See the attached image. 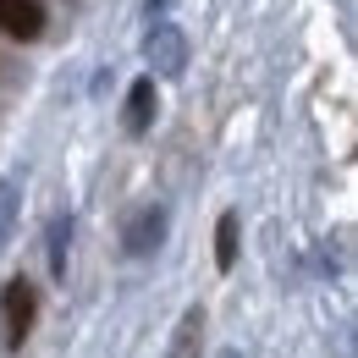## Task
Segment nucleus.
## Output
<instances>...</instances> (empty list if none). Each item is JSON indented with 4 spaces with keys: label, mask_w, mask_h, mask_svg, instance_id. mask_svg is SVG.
<instances>
[{
    "label": "nucleus",
    "mask_w": 358,
    "mask_h": 358,
    "mask_svg": "<svg viewBox=\"0 0 358 358\" xmlns=\"http://www.w3.org/2000/svg\"><path fill=\"white\" fill-rule=\"evenodd\" d=\"M34 320H39V287L28 275H6V287H0V348L22 353Z\"/></svg>",
    "instance_id": "1"
},
{
    "label": "nucleus",
    "mask_w": 358,
    "mask_h": 358,
    "mask_svg": "<svg viewBox=\"0 0 358 358\" xmlns=\"http://www.w3.org/2000/svg\"><path fill=\"white\" fill-rule=\"evenodd\" d=\"M143 55H149V66H155L160 78H182V72H187V39H182V28L171 17H155V22H149Z\"/></svg>",
    "instance_id": "2"
},
{
    "label": "nucleus",
    "mask_w": 358,
    "mask_h": 358,
    "mask_svg": "<svg viewBox=\"0 0 358 358\" xmlns=\"http://www.w3.org/2000/svg\"><path fill=\"white\" fill-rule=\"evenodd\" d=\"M0 34L34 45V39L45 34V6H39V0H0Z\"/></svg>",
    "instance_id": "3"
},
{
    "label": "nucleus",
    "mask_w": 358,
    "mask_h": 358,
    "mask_svg": "<svg viewBox=\"0 0 358 358\" xmlns=\"http://www.w3.org/2000/svg\"><path fill=\"white\" fill-rule=\"evenodd\" d=\"M155 110H160V89H155V78H138L133 89H127V110H122V127L127 138H143L155 127Z\"/></svg>",
    "instance_id": "4"
},
{
    "label": "nucleus",
    "mask_w": 358,
    "mask_h": 358,
    "mask_svg": "<svg viewBox=\"0 0 358 358\" xmlns=\"http://www.w3.org/2000/svg\"><path fill=\"white\" fill-rule=\"evenodd\" d=\"M166 231H171V215H166L160 204H149V210L127 226V237H122V243H127V254H133V259H143V254H155V248L166 243Z\"/></svg>",
    "instance_id": "5"
},
{
    "label": "nucleus",
    "mask_w": 358,
    "mask_h": 358,
    "mask_svg": "<svg viewBox=\"0 0 358 358\" xmlns=\"http://www.w3.org/2000/svg\"><path fill=\"white\" fill-rule=\"evenodd\" d=\"M45 254H50V275H55V281H66V254H72V215H50Z\"/></svg>",
    "instance_id": "6"
},
{
    "label": "nucleus",
    "mask_w": 358,
    "mask_h": 358,
    "mask_svg": "<svg viewBox=\"0 0 358 358\" xmlns=\"http://www.w3.org/2000/svg\"><path fill=\"white\" fill-rule=\"evenodd\" d=\"M199 331H204V309H187L171 336V358H199Z\"/></svg>",
    "instance_id": "7"
},
{
    "label": "nucleus",
    "mask_w": 358,
    "mask_h": 358,
    "mask_svg": "<svg viewBox=\"0 0 358 358\" xmlns=\"http://www.w3.org/2000/svg\"><path fill=\"white\" fill-rule=\"evenodd\" d=\"M237 265V210H226L215 221V270H231Z\"/></svg>",
    "instance_id": "8"
},
{
    "label": "nucleus",
    "mask_w": 358,
    "mask_h": 358,
    "mask_svg": "<svg viewBox=\"0 0 358 358\" xmlns=\"http://www.w3.org/2000/svg\"><path fill=\"white\" fill-rule=\"evenodd\" d=\"M17 204H22V199H17V182H11V177H0V248L11 243V221H17Z\"/></svg>",
    "instance_id": "9"
},
{
    "label": "nucleus",
    "mask_w": 358,
    "mask_h": 358,
    "mask_svg": "<svg viewBox=\"0 0 358 358\" xmlns=\"http://www.w3.org/2000/svg\"><path fill=\"white\" fill-rule=\"evenodd\" d=\"M160 11H166V0H149V22H155V17H160Z\"/></svg>",
    "instance_id": "10"
}]
</instances>
